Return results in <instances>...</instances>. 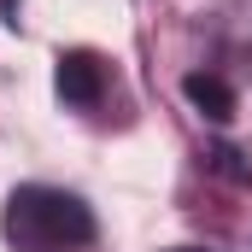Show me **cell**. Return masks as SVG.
Listing matches in <instances>:
<instances>
[{"label": "cell", "mask_w": 252, "mask_h": 252, "mask_svg": "<svg viewBox=\"0 0 252 252\" xmlns=\"http://www.w3.org/2000/svg\"><path fill=\"white\" fill-rule=\"evenodd\" d=\"M0 235L12 252H76L94 241V211L64 188L30 182L6 199L0 211Z\"/></svg>", "instance_id": "6da1fadb"}, {"label": "cell", "mask_w": 252, "mask_h": 252, "mask_svg": "<svg viewBox=\"0 0 252 252\" xmlns=\"http://www.w3.org/2000/svg\"><path fill=\"white\" fill-rule=\"evenodd\" d=\"M59 100L76 106V112H94L106 100V59L76 47V53H59Z\"/></svg>", "instance_id": "7a4b0ae2"}, {"label": "cell", "mask_w": 252, "mask_h": 252, "mask_svg": "<svg viewBox=\"0 0 252 252\" xmlns=\"http://www.w3.org/2000/svg\"><path fill=\"white\" fill-rule=\"evenodd\" d=\"M182 94H188L193 112L211 118V124H229V118H235V88H229L217 70H188V76H182Z\"/></svg>", "instance_id": "3957f363"}, {"label": "cell", "mask_w": 252, "mask_h": 252, "mask_svg": "<svg viewBox=\"0 0 252 252\" xmlns=\"http://www.w3.org/2000/svg\"><path fill=\"white\" fill-rule=\"evenodd\" d=\"M205 164H211L217 176H229V182H252V164H241V153H235V147H211V153H205Z\"/></svg>", "instance_id": "277c9868"}, {"label": "cell", "mask_w": 252, "mask_h": 252, "mask_svg": "<svg viewBox=\"0 0 252 252\" xmlns=\"http://www.w3.org/2000/svg\"><path fill=\"white\" fill-rule=\"evenodd\" d=\"M170 252H205V247H170Z\"/></svg>", "instance_id": "5b68a950"}]
</instances>
